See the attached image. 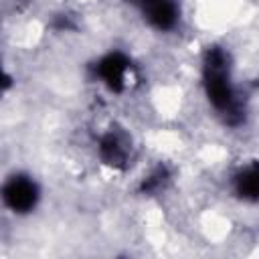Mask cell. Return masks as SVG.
Returning <instances> with one entry per match:
<instances>
[{
    "mask_svg": "<svg viewBox=\"0 0 259 259\" xmlns=\"http://www.w3.org/2000/svg\"><path fill=\"white\" fill-rule=\"evenodd\" d=\"M204 87H206V95L210 103L217 109L229 113V121L233 113L237 115V119H241V113L235 107V93L229 81L227 55L219 47L208 49L204 55Z\"/></svg>",
    "mask_w": 259,
    "mask_h": 259,
    "instance_id": "1",
    "label": "cell"
},
{
    "mask_svg": "<svg viewBox=\"0 0 259 259\" xmlns=\"http://www.w3.org/2000/svg\"><path fill=\"white\" fill-rule=\"evenodd\" d=\"M38 200V188L26 176H14L4 186V202L14 212H28Z\"/></svg>",
    "mask_w": 259,
    "mask_h": 259,
    "instance_id": "2",
    "label": "cell"
},
{
    "mask_svg": "<svg viewBox=\"0 0 259 259\" xmlns=\"http://www.w3.org/2000/svg\"><path fill=\"white\" fill-rule=\"evenodd\" d=\"M136 6H140L146 14V18L160 30H168L176 22V4L172 0H130Z\"/></svg>",
    "mask_w": 259,
    "mask_h": 259,
    "instance_id": "3",
    "label": "cell"
},
{
    "mask_svg": "<svg viewBox=\"0 0 259 259\" xmlns=\"http://www.w3.org/2000/svg\"><path fill=\"white\" fill-rule=\"evenodd\" d=\"M127 67H130V61L121 53H111V55H107L105 59L99 61L97 73L107 83V87L111 91H121L123 89V79H125Z\"/></svg>",
    "mask_w": 259,
    "mask_h": 259,
    "instance_id": "4",
    "label": "cell"
},
{
    "mask_svg": "<svg viewBox=\"0 0 259 259\" xmlns=\"http://www.w3.org/2000/svg\"><path fill=\"white\" fill-rule=\"evenodd\" d=\"M99 154L103 158L105 164L115 166V168H123L125 164V146L121 144V140L115 134H107L101 138L99 142Z\"/></svg>",
    "mask_w": 259,
    "mask_h": 259,
    "instance_id": "5",
    "label": "cell"
},
{
    "mask_svg": "<svg viewBox=\"0 0 259 259\" xmlns=\"http://www.w3.org/2000/svg\"><path fill=\"white\" fill-rule=\"evenodd\" d=\"M235 190L245 200H259V164L235 178Z\"/></svg>",
    "mask_w": 259,
    "mask_h": 259,
    "instance_id": "6",
    "label": "cell"
},
{
    "mask_svg": "<svg viewBox=\"0 0 259 259\" xmlns=\"http://www.w3.org/2000/svg\"><path fill=\"white\" fill-rule=\"evenodd\" d=\"M164 180H166V170H164V168H158V170L142 184V190H144V192H152V190L160 188V186L164 184Z\"/></svg>",
    "mask_w": 259,
    "mask_h": 259,
    "instance_id": "7",
    "label": "cell"
}]
</instances>
